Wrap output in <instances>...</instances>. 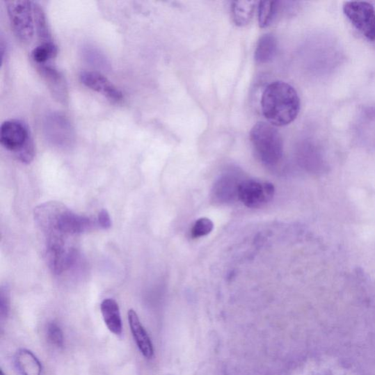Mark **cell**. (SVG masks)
I'll return each mask as SVG.
<instances>
[{
	"mask_svg": "<svg viewBox=\"0 0 375 375\" xmlns=\"http://www.w3.org/2000/svg\"><path fill=\"white\" fill-rule=\"evenodd\" d=\"M34 218L46 238L72 236L93 230L99 225L95 218L79 215L60 202H48L35 207Z\"/></svg>",
	"mask_w": 375,
	"mask_h": 375,
	"instance_id": "obj_1",
	"label": "cell"
},
{
	"mask_svg": "<svg viewBox=\"0 0 375 375\" xmlns=\"http://www.w3.org/2000/svg\"><path fill=\"white\" fill-rule=\"evenodd\" d=\"M262 112L275 127L293 122L300 113L301 102L296 89L288 83L276 81L264 90L261 98Z\"/></svg>",
	"mask_w": 375,
	"mask_h": 375,
	"instance_id": "obj_2",
	"label": "cell"
},
{
	"mask_svg": "<svg viewBox=\"0 0 375 375\" xmlns=\"http://www.w3.org/2000/svg\"><path fill=\"white\" fill-rule=\"evenodd\" d=\"M250 141L259 160L267 166L279 163L284 152L281 134L269 122H259L250 132Z\"/></svg>",
	"mask_w": 375,
	"mask_h": 375,
	"instance_id": "obj_3",
	"label": "cell"
},
{
	"mask_svg": "<svg viewBox=\"0 0 375 375\" xmlns=\"http://www.w3.org/2000/svg\"><path fill=\"white\" fill-rule=\"evenodd\" d=\"M0 142L21 162L29 164L34 159L35 145L25 122L18 120L5 121L0 129Z\"/></svg>",
	"mask_w": 375,
	"mask_h": 375,
	"instance_id": "obj_4",
	"label": "cell"
},
{
	"mask_svg": "<svg viewBox=\"0 0 375 375\" xmlns=\"http://www.w3.org/2000/svg\"><path fill=\"white\" fill-rule=\"evenodd\" d=\"M8 15L13 32L23 43H29L34 35L33 3L26 0L7 2Z\"/></svg>",
	"mask_w": 375,
	"mask_h": 375,
	"instance_id": "obj_5",
	"label": "cell"
},
{
	"mask_svg": "<svg viewBox=\"0 0 375 375\" xmlns=\"http://www.w3.org/2000/svg\"><path fill=\"white\" fill-rule=\"evenodd\" d=\"M45 252L47 265L54 274L63 273L74 262L76 252L69 238H47Z\"/></svg>",
	"mask_w": 375,
	"mask_h": 375,
	"instance_id": "obj_6",
	"label": "cell"
},
{
	"mask_svg": "<svg viewBox=\"0 0 375 375\" xmlns=\"http://www.w3.org/2000/svg\"><path fill=\"white\" fill-rule=\"evenodd\" d=\"M343 12L356 29L369 40L375 41V9L367 2L349 1Z\"/></svg>",
	"mask_w": 375,
	"mask_h": 375,
	"instance_id": "obj_7",
	"label": "cell"
},
{
	"mask_svg": "<svg viewBox=\"0 0 375 375\" xmlns=\"http://www.w3.org/2000/svg\"><path fill=\"white\" fill-rule=\"evenodd\" d=\"M44 131L47 141L55 146L67 147L75 141L76 134L72 122L61 113H51L46 118Z\"/></svg>",
	"mask_w": 375,
	"mask_h": 375,
	"instance_id": "obj_8",
	"label": "cell"
},
{
	"mask_svg": "<svg viewBox=\"0 0 375 375\" xmlns=\"http://www.w3.org/2000/svg\"><path fill=\"white\" fill-rule=\"evenodd\" d=\"M275 188L268 182L255 179H244L240 184L238 199L247 207L259 208L271 202Z\"/></svg>",
	"mask_w": 375,
	"mask_h": 375,
	"instance_id": "obj_9",
	"label": "cell"
},
{
	"mask_svg": "<svg viewBox=\"0 0 375 375\" xmlns=\"http://www.w3.org/2000/svg\"><path fill=\"white\" fill-rule=\"evenodd\" d=\"M79 79L86 87L103 95L110 101L120 103L123 100L122 93L99 73L83 72L79 75Z\"/></svg>",
	"mask_w": 375,
	"mask_h": 375,
	"instance_id": "obj_10",
	"label": "cell"
},
{
	"mask_svg": "<svg viewBox=\"0 0 375 375\" xmlns=\"http://www.w3.org/2000/svg\"><path fill=\"white\" fill-rule=\"evenodd\" d=\"M37 69L54 98L60 103L65 104L68 101V89L63 74L49 64L38 65Z\"/></svg>",
	"mask_w": 375,
	"mask_h": 375,
	"instance_id": "obj_11",
	"label": "cell"
},
{
	"mask_svg": "<svg viewBox=\"0 0 375 375\" xmlns=\"http://www.w3.org/2000/svg\"><path fill=\"white\" fill-rule=\"evenodd\" d=\"M128 319L132 336L138 350H140L145 358L151 359L154 356V344H152L140 318H138V314L134 310H130L128 312Z\"/></svg>",
	"mask_w": 375,
	"mask_h": 375,
	"instance_id": "obj_12",
	"label": "cell"
},
{
	"mask_svg": "<svg viewBox=\"0 0 375 375\" xmlns=\"http://www.w3.org/2000/svg\"><path fill=\"white\" fill-rule=\"evenodd\" d=\"M241 180L234 174L228 173L220 177L213 189V198L218 203H228L238 199Z\"/></svg>",
	"mask_w": 375,
	"mask_h": 375,
	"instance_id": "obj_13",
	"label": "cell"
},
{
	"mask_svg": "<svg viewBox=\"0 0 375 375\" xmlns=\"http://www.w3.org/2000/svg\"><path fill=\"white\" fill-rule=\"evenodd\" d=\"M101 311L108 329L120 336L122 333V324L118 303L113 298H106L101 304Z\"/></svg>",
	"mask_w": 375,
	"mask_h": 375,
	"instance_id": "obj_14",
	"label": "cell"
},
{
	"mask_svg": "<svg viewBox=\"0 0 375 375\" xmlns=\"http://www.w3.org/2000/svg\"><path fill=\"white\" fill-rule=\"evenodd\" d=\"M15 365L22 375H41L42 365L30 351L21 349L15 356Z\"/></svg>",
	"mask_w": 375,
	"mask_h": 375,
	"instance_id": "obj_15",
	"label": "cell"
},
{
	"mask_svg": "<svg viewBox=\"0 0 375 375\" xmlns=\"http://www.w3.org/2000/svg\"><path fill=\"white\" fill-rule=\"evenodd\" d=\"M277 48V40L273 35H262L255 49V59L257 63L266 64L271 62L276 56Z\"/></svg>",
	"mask_w": 375,
	"mask_h": 375,
	"instance_id": "obj_16",
	"label": "cell"
},
{
	"mask_svg": "<svg viewBox=\"0 0 375 375\" xmlns=\"http://www.w3.org/2000/svg\"><path fill=\"white\" fill-rule=\"evenodd\" d=\"M257 3L255 1H236L231 6L234 23L240 26L249 24L253 19Z\"/></svg>",
	"mask_w": 375,
	"mask_h": 375,
	"instance_id": "obj_17",
	"label": "cell"
},
{
	"mask_svg": "<svg viewBox=\"0 0 375 375\" xmlns=\"http://www.w3.org/2000/svg\"><path fill=\"white\" fill-rule=\"evenodd\" d=\"M34 22L39 39L43 43L51 42V34L47 21V17L40 5L33 3Z\"/></svg>",
	"mask_w": 375,
	"mask_h": 375,
	"instance_id": "obj_18",
	"label": "cell"
},
{
	"mask_svg": "<svg viewBox=\"0 0 375 375\" xmlns=\"http://www.w3.org/2000/svg\"><path fill=\"white\" fill-rule=\"evenodd\" d=\"M280 8V2L262 1L258 3V22L261 29L270 26L277 15Z\"/></svg>",
	"mask_w": 375,
	"mask_h": 375,
	"instance_id": "obj_19",
	"label": "cell"
},
{
	"mask_svg": "<svg viewBox=\"0 0 375 375\" xmlns=\"http://www.w3.org/2000/svg\"><path fill=\"white\" fill-rule=\"evenodd\" d=\"M58 54V46L51 41V42L40 44L35 47L32 51L31 58L37 65H44L56 58Z\"/></svg>",
	"mask_w": 375,
	"mask_h": 375,
	"instance_id": "obj_20",
	"label": "cell"
},
{
	"mask_svg": "<svg viewBox=\"0 0 375 375\" xmlns=\"http://www.w3.org/2000/svg\"><path fill=\"white\" fill-rule=\"evenodd\" d=\"M214 223L207 218H201L193 225L191 234L193 239H200L209 234L214 230Z\"/></svg>",
	"mask_w": 375,
	"mask_h": 375,
	"instance_id": "obj_21",
	"label": "cell"
},
{
	"mask_svg": "<svg viewBox=\"0 0 375 375\" xmlns=\"http://www.w3.org/2000/svg\"><path fill=\"white\" fill-rule=\"evenodd\" d=\"M47 338L51 344L58 347V349H63L64 346L63 332L58 324L49 323L47 326Z\"/></svg>",
	"mask_w": 375,
	"mask_h": 375,
	"instance_id": "obj_22",
	"label": "cell"
},
{
	"mask_svg": "<svg viewBox=\"0 0 375 375\" xmlns=\"http://www.w3.org/2000/svg\"><path fill=\"white\" fill-rule=\"evenodd\" d=\"M10 310V291L7 286H2L0 290V317L1 321H6Z\"/></svg>",
	"mask_w": 375,
	"mask_h": 375,
	"instance_id": "obj_23",
	"label": "cell"
},
{
	"mask_svg": "<svg viewBox=\"0 0 375 375\" xmlns=\"http://www.w3.org/2000/svg\"><path fill=\"white\" fill-rule=\"evenodd\" d=\"M85 53L86 55V58L90 63L94 64L95 65L99 66V67H106L107 65L106 58L102 54H100V52L97 51L93 49H88Z\"/></svg>",
	"mask_w": 375,
	"mask_h": 375,
	"instance_id": "obj_24",
	"label": "cell"
},
{
	"mask_svg": "<svg viewBox=\"0 0 375 375\" xmlns=\"http://www.w3.org/2000/svg\"><path fill=\"white\" fill-rule=\"evenodd\" d=\"M97 221H98L99 226L103 229L107 230L112 226V221H111L109 214L106 209H102L99 212Z\"/></svg>",
	"mask_w": 375,
	"mask_h": 375,
	"instance_id": "obj_25",
	"label": "cell"
},
{
	"mask_svg": "<svg viewBox=\"0 0 375 375\" xmlns=\"http://www.w3.org/2000/svg\"><path fill=\"white\" fill-rule=\"evenodd\" d=\"M1 375H7L4 373V372L3 370H1Z\"/></svg>",
	"mask_w": 375,
	"mask_h": 375,
	"instance_id": "obj_26",
	"label": "cell"
}]
</instances>
